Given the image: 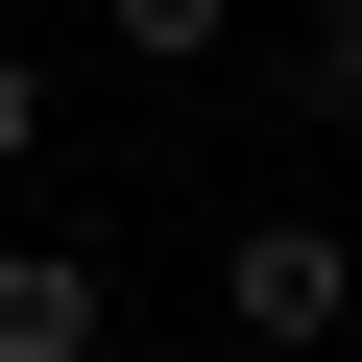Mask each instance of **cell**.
<instances>
[{"mask_svg": "<svg viewBox=\"0 0 362 362\" xmlns=\"http://www.w3.org/2000/svg\"><path fill=\"white\" fill-rule=\"evenodd\" d=\"M97 25H121V49H145V73H194V49H218V25H242V0H97Z\"/></svg>", "mask_w": 362, "mask_h": 362, "instance_id": "obj_3", "label": "cell"}, {"mask_svg": "<svg viewBox=\"0 0 362 362\" xmlns=\"http://www.w3.org/2000/svg\"><path fill=\"white\" fill-rule=\"evenodd\" d=\"M314 25H362V0H314Z\"/></svg>", "mask_w": 362, "mask_h": 362, "instance_id": "obj_6", "label": "cell"}, {"mask_svg": "<svg viewBox=\"0 0 362 362\" xmlns=\"http://www.w3.org/2000/svg\"><path fill=\"white\" fill-rule=\"evenodd\" d=\"M290 97H314V121L362 145V25H314V49H290Z\"/></svg>", "mask_w": 362, "mask_h": 362, "instance_id": "obj_4", "label": "cell"}, {"mask_svg": "<svg viewBox=\"0 0 362 362\" xmlns=\"http://www.w3.org/2000/svg\"><path fill=\"white\" fill-rule=\"evenodd\" d=\"M97 338H121L97 242H0V362H97Z\"/></svg>", "mask_w": 362, "mask_h": 362, "instance_id": "obj_2", "label": "cell"}, {"mask_svg": "<svg viewBox=\"0 0 362 362\" xmlns=\"http://www.w3.org/2000/svg\"><path fill=\"white\" fill-rule=\"evenodd\" d=\"M25 145H49V73H25V49H0V169H25Z\"/></svg>", "mask_w": 362, "mask_h": 362, "instance_id": "obj_5", "label": "cell"}, {"mask_svg": "<svg viewBox=\"0 0 362 362\" xmlns=\"http://www.w3.org/2000/svg\"><path fill=\"white\" fill-rule=\"evenodd\" d=\"M218 314H242L266 362H338V314H362V242H338V218H242V242H218Z\"/></svg>", "mask_w": 362, "mask_h": 362, "instance_id": "obj_1", "label": "cell"}]
</instances>
